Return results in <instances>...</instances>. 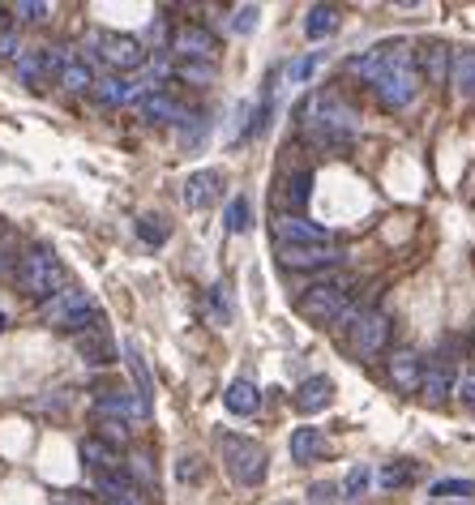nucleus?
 <instances>
[{
	"label": "nucleus",
	"instance_id": "f257e3e1",
	"mask_svg": "<svg viewBox=\"0 0 475 505\" xmlns=\"http://www.w3.org/2000/svg\"><path fill=\"white\" fill-rule=\"evenodd\" d=\"M300 129L313 146L322 150H343L360 133V116L351 103H343L338 95H313L308 103H300Z\"/></svg>",
	"mask_w": 475,
	"mask_h": 505
},
{
	"label": "nucleus",
	"instance_id": "f03ea898",
	"mask_svg": "<svg viewBox=\"0 0 475 505\" xmlns=\"http://www.w3.org/2000/svg\"><path fill=\"white\" fill-rule=\"evenodd\" d=\"M14 287L30 300H52L69 287V270L60 266V257L52 249H26L17 257V270H14Z\"/></svg>",
	"mask_w": 475,
	"mask_h": 505
},
{
	"label": "nucleus",
	"instance_id": "7ed1b4c3",
	"mask_svg": "<svg viewBox=\"0 0 475 505\" xmlns=\"http://www.w3.org/2000/svg\"><path fill=\"white\" fill-rule=\"evenodd\" d=\"M39 317L47 325H57V330H69V335H82V330L103 322V313H98L95 300L86 292H73V287H65V292L52 295V300H43Z\"/></svg>",
	"mask_w": 475,
	"mask_h": 505
},
{
	"label": "nucleus",
	"instance_id": "20e7f679",
	"mask_svg": "<svg viewBox=\"0 0 475 505\" xmlns=\"http://www.w3.org/2000/svg\"><path fill=\"white\" fill-rule=\"evenodd\" d=\"M373 95L386 112H403L407 103L419 95V69H416V57H411V47H407L403 57L394 60L390 69L381 73L377 82H373Z\"/></svg>",
	"mask_w": 475,
	"mask_h": 505
},
{
	"label": "nucleus",
	"instance_id": "39448f33",
	"mask_svg": "<svg viewBox=\"0 0 475 505\" xmlns=\"http://www.w3.org/2000/svg\"><path fill=\"white\" fill-rule=\"evenodd\" d=\"M223 463L227 476L236 479L240 489H257L266 479V446H257L253 437H223Z\"/></svg>",
	"mask_w": 475,
	"mask_h": 505
},
{
	"label": "nucleus",
	"instance_id": "423d86ee",
	"mask_svg": "<svg viewBox=\"0 0 475 505\" xmlns=\"http://www.w3.org/2000/svg\"><path fill=\"white\" fill-rule=\"evenodd\" d=\"M295 313L308 317L313 325H338L343 313H347V287H343V283H313V287L295 300Z\"/></svg>",
	"mask_w": 475,
	"mask_h": 505
},
{
	"label": "nucleus",
	"instance_id": "0eeeda50",
	"mask_svg": "<svg viewBox=\"0 0 475 505\" xmlns=\"http://www.w3.org/2000/svg\"><path fill=\"white\" fill-rule=\"evenodd\" d=\"M95 47L103 65L116 73H133L146 65V47H141L138 35H120V30H98L95 35Z\"/></svg>",
	"mask_w": 475,
	"mask_h": 505
},
{
	"label": "nucleus",
	"instance_id": "6e6552de",
	"mask_svg": "<svg viewBox=\"0 0 475 505\" xmlns=\"http://www.w3.org/2000/svg\"><path fill=\"white\" fill-rule=\"evenodd\" d=\"M347 347L356 360H377L386 343H390V317L386 313H360L356 325H347Z\"/></svg>",
	"mask_w": 475,
	"mask_h": 505
},
{
	"label": "nucleus",
	"instance_id": "1a4fd4ad",
	"mask_svg": "<svg viewBox=\"0 0 475 505\" xmlns=\"http://www.w3.org/2000/svg\"><path fill=\"white\" fill-rule=\"evenodd\" d=\"M65 52H57V47H22L17 52V77L30 86V90H39V86H47V77H60V69H65Z\"/></svg>",
	"mask_w": 475,
	"mask_h": 505
},
{
	"label": "nucleus",
	"instance_id": "9d476101",
	"mask_svg": "<svg viewBox=\"0 0 475 505\" xmlns=\"http://www.w3.org/2000/svg\"><path fill=\"white\" fill-rule=\"evenodd\" d=\"M274 240H279V249H322V244H335V236H330L325 227L308 223L300 214L274 219Z\"/></svg>",
	"mask_w": 475,
	"mask_h": 505
},
{
	"label": "nucleus",
	"instance_id": "9b49d317",
	"mask_svg": "<svg viewBox=\"0 0 475 505\" xmlns=\"http://www.w3.org/2000/svg\"><path fill=\"white\" fill-rule=\"evenodd\" d=\"M171 52L181 60H189V65H206V60H214V52H219V39H214L206 26H181L171 35Z\"/></svg>",
	"mask_w": 475,
	"mask_h": 505
},
{
	"label": "nucleus",
	"instance_id": "f8f14e48",
	"mask_svg": "<svg viewBox=\"0 0 475 505\" xmlns=\"http://www.w3.org/2000/svg\"><path fill=\"white\" fill-rule=\"evenodd\" d=\"M77 356L95 368L116 365V338H112V330H108V322H98V325H90V330L77 335Z\"/></svg>",
	"mask_w": 475,
	"mask_h": 505
},
{
	"label": "nucleus",
	"instance_id": "ddd939ff",
	"mask_svg": "<svg viewBox=\"0 0 475 505\" xmlns=\"http://www.w3.org/2000/svg\"><path fill=\"white\" fill-rule=\"evenodd\" d=\"M219 189H223V171L219 168H206V171H193L184 180V206L189 211H206L219 201Z\"/></svg>",
	"mask_w": 475,
	"mask_h": 505
},
{
	"label": "nucleus",
	"instance_id": "4468645a",
	"mask_svg": "<svg viewBox=\"0 0 475 505\" xmlns=\"http://www.w3.org/2000/svg\"><path fill=\"white\" fill-rule=\"evenodd\" d=\"M279 262L287 270H325L343 262V249H335V244H322V249H279Z\"/></svg>",
	"mask_w": 475,
	"mask_h": 505
},
{
	"label": "nucleus",
	"instance_id": "2eb2a0df",
	"mask_svg": "<svg viewBox=\"0 0 475 505\" xmlns=\"http://www.w3.org/2000/svg\"><path fill=\"white\" fill-rule=\"evenodd\" d=\"M335 403V381L330 377H308L300 381V390H295V411H305V416H317Z\"/></svg>",
	"mask_w": 475,
	"mask_h": 505
},
{
	"label": "nucleus",
	"instance_id": "dca6fc26",
	"mask_svg": "<svg viewBox=\"0 0 475 505\" xmlns=\"http://www.w3.org/2000/svg\"><path fill=\"white\" fill-rule=\"evenodd\" d=\"M125 360H129V373H133V386H138V407L150 416L154 377H150V365H146V356L138 351V343H125Z\"/></svg>",
	"mask_w": 475,
	"mask_h": 505
},
{
	"label": "nucleus",
	"instance_id": "f3484780",
	"mask_svg": "<svg viewBox=\"0 0 475 505\" xmlns=\"http://www.w3.org/2000/svg\"><path fill=\"white\" fill-rule=\"evenodd\" d=\"M138 108H141V116H146L150 125H176V120H181V112H184V108L168 95V90H146Z\"/></svg>",
	"mask_w": 475,
	"mask_h": 505
},
{
	"label": "nucleus",
	"instance_id": "a211bd4d",
	"mask_svg": "<svg viewBox=\"0 0 475 505\" xmlns=\"http://www.w3.org/2000/svg\"><path fill=\"white\" fill-rule=\"evenodd\" d=\"M449 69H454V57H449L446 43H429V47L419 52V77H429L433 86H446Z\"/></svg>",
	"mask_w": 475,
	"mask_h": 505
},
{
	"label": "nucleus",
	"instance_id": "6ab92c4d",
	"mask_svg": "<svg viewBox=\"0 0 475 505\" xmlns=\"http://www.w3.org/2000/svg\"><path fill=\"white\" fill-rule=\"evenodd\" d=\"M390 381L403 394L419 390V381H424V365H419L416 351H394V356H390Z\"/></svg>",
	"mask_w": 475,
	"mask_h": 505
},
{
	"label": "nucleus",
	"instance_id": "aec40b11",
	"mask_svg": "<svg viewBox=\"0 0 475 505\" xmlns=\"http://www.w3.org/2000/svg\"><path fill=\"white\" fill-rule=\"evenodd\" d=\"M223 407L232 411V416H253V411L262 407V390H257L249 377H236L223 394Z\"/></svg>",
	"mask_w": 475,
	"mask_h": 505
},
{
	"label": "nucleus",
	"instance_id": "412c9836",
	"mask_svg": "<svg viewBox=\"0 0 475 505\" xmlns=\"http://www.w3.org/2000/svg\"><path fill=\"white\" fill-rule=\"evenodd\" d=\"M95 95L98 103H108V108H120V103H141V86L125 82V77H103V82H95Z\"/></svg>",
	"mask_w": 475,
	"mask_h": 505
},
{
	"label": "nucleus",
	"instance_id": "4be33fe9",
	"mask_svg": "<svg viewBox=\"0 0 475 505\" xmlns=\"http://www.w3.org/2000/svg\"><path fill=\"white\" fill-rule=\"evenodd\" d=\"M325 454V433L322 428H295L292 433V463H313Z\"/></svg>",
	"mask_w": 475,
	"mask_h": 505
},
{
	"label": "nucleus",
	"instance_id": "5701e85b",
	"mask_svg": "<svg viewBox=\"0 0 475 505\" xmlns=\"http://www.w3.org/2000/svg\"><path fill=\"white\" fill-rule=\"evenodd\" d=\"M343 26V14H338L335 5H313L305 14V35L308 39H325V35H335Z\"/></svg>",
	"mask_w": 475,
	"mask_h": 505
},
{
	"label": "nucleus",
	"instance_id": "b1692460",
	"mask_svg": "<svg viewBox=\"0 0 475 505\" xmlns=\"http://www.w3.org/2000/svg\"><path fill=\"white\" fill-rule=\"evenodd\" d=\"M95 489H98V497H108V501H120L125 492H133V471H125V463H120V467H108V471H95Z\"/></svg>",
	"mask_w": 475,
	"mask_h": 505
},
{
	"label": "nucleus",
	"instance_id": "393cba45",
	"mask_svg": "<svg viewBox=\"0 0 475 505\" xmlns=\"http://www.w3.org/2000/svg\"><path fill=\"white\" fill-rule=\"evenodd\" d=\"M82 459H86V467L108 471V467H120V449H116L112 441H103V437H86V441H82Z\"/></svg>",
	"mask_w": 475,
	"mask_h": 505
},
{
	"label": "nucleus",
	"instance_id": "a878e982",
	"mask_svg": "<svg viewBox=\"0 0 475 505\" xmlns=\"http://www.w3.org/2000/svg\"><path fill=\"white\" fill-rule=\"evenodd\" d=\"M57 82L65 86V90H73V95H77V90H95V69H90L86 60L69 57V60H65V69H60Z\"/></svg>",
	"mask_w": 475,
	"mask_h": 505
},
{
	"label": "nucleus",
	"instance_id": "bb28decb",
	"mask_svg": "<svg viewBox=\"0 0 475 505\" xmlns=\"http://www.w3.org/2000/svg\"><path fill=\"white\" fill-rule=\"evenodd\" d=\"M176 129H181V146H184V150H197V146L206 141V133H210V120L201 112H181Z\"/></svg>",
	"mask_w": 475,
	"mask_h": 505
},
{
	"label": "nucleus",
	"instance_id": "cd10ccee",
	"mask_svg": "<svg viewBox=\"0 0 475 505\" xmlns=\"http://www.w3.org/2000/svg\"><path fill=\"white\" fill-rule=\"evenodd\" d=\"M308 189H313V171H292L287 184H283V206H287V211H305Z\"/></svg>",
	"mask_w": 475,
	"mask_h": 505
},
{
	"label": "nucleus",
	"instance_id": "c85d7f7f",
	"mask_svg": "<svg viewBox=\"0 0 475 505\" xmlns=\"http://www.w3.org/2000/svg\"><path fill=\"white\" fill-rule=\"evenodd\" d=\"M449 390H454V377H449V368H446V365L424 368V381H419V394H424L429 403H441V398H446Z\"/></svg>",
	"mask_w": 475,
	"mask_h": 505
},
{
	"label": "nucleus",
	"instance_id": "c756f323",
	"mask_svg": "<svg viewBox=\"0 0 475 505\" xmlns=\"http://www.w3.org/2000/svg\"><path fill=\"white\" fill-rule=\"evenodd\" d=\"M449 82H454V90H459V95L475 98V52H459V57H454Z\"/></svg>",
	"mask_w": 475,
	"mask_h": 505
},
{
	"label": "nucleus",
	"instance_id": "7c9ffc66",
	"mask_svg": "<svg viewBox=\"0 0 475 505\" xmlns=\"http://www.w3.org/2000/svg\"><path fill=\"white\" fill-rule=\"evenodd\" d=\"M249 219H253V206L249 197H232L223 211V227L232 232V236H240V232H249Z\"/></svg>",
	"mask_w": 475,
	"mask_h": 505
},
{
	"label": "nucleus",
	"instance_id": "2f4dec72",
	"mask_svg": "<svg viewBox=\"0 0 475 505\" xmlns=\"http://www.w3.org/2000/svg\"><path fill=\"white\" fill-rule=\"evenodd\" d=\"M138 236L150 244V249H163L168 244V219L163 214H141L138 219Z\"/></svg>",
	"mask_w": 475,
	"mask_h": 505
},
{
	"label": "nucleus",
	"instance_id": "473e14b6",
	"mask_svg": "<svg viewBox=\"0 0 475 505\" xmlns=\"http://www.w3.org/2000/svg\"><path fill=\"white\" fill-rule=\"evenodd\" d=\"M429 497L437 501H462V497H475V479H437Z\"/></svg>",
	"mask_w": 475,
	"mask_h": 505
},
{
	"label": "nucleus",
	"instance_id": "72a5a7b5",
	"mask_svg": "<svg viewBox=\"0 0 475 505\" xmlns=\"http://www.w3.org/2000/svg\"><path fill=\"white\" fill-rule=\"evenodd\" d=\"M416 479V463H386L381 467V476H377V484L381 489H407Z\"/></svg>",
	"mask_w": 475,
	"mask_h": 505
},
{
	"label": "nucleus",
	"instance_id": "f704fd0d",
	"mask_svg": "<svg viewBox=\"0 0 475 505\" xmlns=\"http://www.w3.org/2000/svg\"><path fill=\"white\" fill-rule=\"evenodd\" d=\"M317 65H322V52H308V57H300V60H292V65H287V82H308V77H313V73H317Z\"/></svg>",
	"mask_w": 475,
	"mask_h": 505
},
{
	"label": "nucleus",
	"instance_id": "c9c22d12",
	"mask_svg": "<svg viewBox=\"0 0 475 505\" xmlns=\"http://www.w3.org/2000/svg\"><path fill=\"white\" fill-rule=\"evenodd\" d=\"M343 501V489L330 484V479H317V484H308V505H338Z\"/></svg>",
	"mask_w": 475,
	"mask_h": 505
},
{
	"label": "nucleus",
	"instance_id": "e433bc0d",
	"mask_svg": "<svg viewBox=\"0 0 475 505\" xmlns=\"http://www.w3.org/2000/svg\"><path fill=\"white\" fill-rule=\"evenodd\" d=\"M368 479H373V471H368V463H356L347 471V479H343V501L347 497H360L364 489H368Z\"/></svg>",
	"mask_w": 475,
	"mask_h": 505
},
{
	"label": "nucleus",
	"instance_id": "4c0bfd02",
	"mask_svg": "<svg viewBox=\"0 0 475 505\" xmlns=\"http://www.w3.org/2000/svg\"><path fill=\"white\" fill-rule=\"evenodd\" d=\"M95 437H103V441H112L116 449L129 441V428H125V420H108V416H98V433Z\"/></svg>",
	"mask_w": 475,
	"mask_h": 505
},
{
	"label": "nucleus",
	"instance_id": "58836bf2",
	"mask_svg": "<svg viewBox=\"0 0 475 505\" xmlns=\"http://www.w3.org/2000/svg\"><path fill=\"white\" fill-rule=\"evenodd\" d=\"M257 17H262L257 5H240L236 14H232V30H236V35H253V30H257Z\"/></svg>",
	"mask_w": 475,
	"mask_h": 505
},
{
	"label": "nucleus",
	"instance_id": "ea45409f",
	"mask_svg": "<svg viewBox=\"0 0 475 505\" xmlns=\"http://www.w3.org/2000/svg\"><path fill=\"white\" fill-rule=\"evenodd\" d=\"M176 73H181L184 82H197V86L214 82V65H189V60H181V65H176Z\"/></svg>",
	"mask_w": 475,
	"mask_h": 505
},
{
	"label": "nucleus",
	"instance_id": "a19ab883",
	"mask_svg": "<svg viewBox=\"0 0 475 505\" xmlns=\"http://www.w3.org/2000/svg\"><path fill=\"white\" fill-rule=\"evenodd\" d=\"M17 14L26 17V22H43V17H47V5H43V0H22Z\"/></svg>",
	"mask_w": 475,
	"mask_h": 505
},
{
	"label": "nucleus",
	"instance_id": "79ce46f5",
	"mask_svg": "<svg viewBox=\"0 0 475 505\" xmlns=\"http://www.w3.org/2000/svg\"><path fill=\"white\" fill-rule=\"evenodd\" d=\"M459 398L467 403V407H475V373H462V381H459Z\"/></svg>",
	"mask_w": 475,
	"mask_h": 505
},
{
	"label": "nucleus",
	"instance_id": "37998d69",
	"mask_svg": "<svg viewBox=\"0 0 475 505\" xmlns=\"http://www.w3.org/2000/svg\"><path fill=\"white\" fill-rule=\"evenodd\" d=\"M14 52H22L17 35H14V30H0V57H14Z\"/></svg>",
	"mask_w": 475,
	"mask_h": 505
},
{
	"label": "nucleus",
	"instance_id": "c03bdc74",
	"mask_svg": "<svg viewBox=\"0 0 475 505\" xmlns=\"http://www.w3.org/2000/svg\"><path fill=\"white\" fill-rule=\"evenodd\" d=\"M9 257H14V244H5V249H0V279H5V274H9V279H14L17 262H9Z\"/></svg>",
	"mask_w": 475,
	"mask_h": 505
},
{
	"label": "nucleus",
	"instance_id": "a18cd8bd",
	"mask_svg": "<svg viewBox=\"0 0 475 505\" xmlns=\"http://www.w3.org/2000/svg\"><path fill=\"white\" fill-rule=\"evenodd\" d=\"M108 505H150V497H141V492L133 489V492H125L120 501H108Z\"/></svg>",
	"mask_w": 475,
	"mask_h": 505
},
{
	"label": "nucleus",
	"instance_id": "49530a36",
	"mask_svg": "<svg viewBox=\"0 0 475 505\" xmlns=\"http://www.w3.org/2000/svg\"><path fill=\"white\" fill-rule=\"evenodd\" d=\"M0 325H5V313H0Z\"/></svg>",
	"mask_w": 475,
	"mask_h": 505
},
{
	"label": "nucleus",
	"instance_id": "de8ad7c7",
	"mask_svg": "<svg viewBox=\"0 0 475 505\" xmlns=\"http://www.w3.org/2000/svg\"><path fill=\"white\" fill-rule=\"evenodd\" d=\"M0 223H5V219H0Z\"/></svg>",
	"mask_w": 475,
	"mask_h": 505
}]
</instances>
